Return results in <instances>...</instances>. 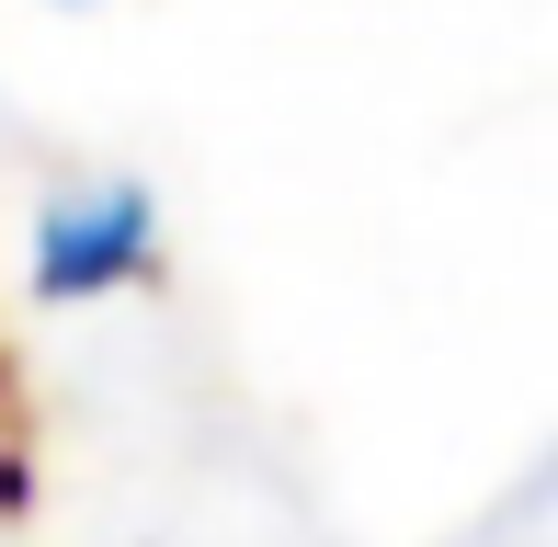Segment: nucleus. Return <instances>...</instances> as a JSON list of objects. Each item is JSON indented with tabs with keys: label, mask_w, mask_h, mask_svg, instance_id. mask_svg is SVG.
Returning a JSON list of instances; mask_svg holds the SVG:
<instances>
[{
	"label": "nucleus",
	"mask_w": 558,
	"mask_h": 547,
	"mask_svg": "<svg viewBox=\"0 0 558 547\" xmlns=\"http://www.w3.org/2000/svg\"><path fill=\"white\" fill-rule=\"evenodd\" d=\"M148 252V206L137 194H104V206H58L46 217V252H35V285L46 296H92L114 274H137Z\"/></svg>",
	"instance_id": "f257e3e1"
}]
</instances>
